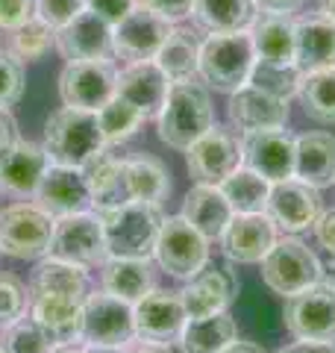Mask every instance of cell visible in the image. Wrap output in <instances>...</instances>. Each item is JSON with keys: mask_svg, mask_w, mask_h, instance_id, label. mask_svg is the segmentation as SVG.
<instances>
[{"mask_svg": "<svg viewBox=\"0 0 335 353\" xmlns=\"http://www.w3.org/2000/svg\"><path fill=\"white\" fill-rule=\"evenodd\" d=\"M212 127H215V106H212L209 85L200 77L171 83L162 112L156 115V130L165 145L174 150H188Z\"/></svg>", "mask_w": 335, "mask_h": 353, "instance_id": "6da1fadb", "label": "cell"}, {"mask_svg": "<svg viewBox=\"0 0 335 353\" xmlns=\"http://www.w3.org/2000/svg\"><path fill=\"white\" fill-rule=\"evenodd\" d=\"M256 65V48L250 30L241 32H209L200 41V62H197V77L209 88L223 94L238 92L241 85L250 83Z\"/></svg>", "mask_w": 335, "mask_h": 353, "instance_id": "7a4b0ae2", "label": "cell"}, {"mask_svg": "<svg viewBox=\"0 0 335 353\" xmlns=\"http://www.w3.org/2000/svg\"><path fill=\"white\" fill-rule=\"evenodd\" d=\"M44 150L50 157V165H68V168H85L100 150L106 148L103 132H100L97 112L88 109L62 106L44 124Z\"/></svg>", "mask_w": 335, "mask_h": 353, "instance_id": "3957f363", "label": "cell"}, {"mask_svg": "<svg viewBox=\"0 0 335 353\" xmlns=\"http://www.w3.org/2000/svg\"><path fill=\"white\" fill-rule=\"evenodd\" d=\"M106 236V253L121 259H153L165 215L156 203L130 201L124 206L100 212Z\"/></svg>", "mask_w": 335, "mask_h": 353, "instance_id": "277c9868", "label": "cell"}, {"mask_svg": "<svg viewBox=\"0 0 335 353\" xmlns=\"http://www.w3.org/2000/svg\"><path fill=\"white\" fill-rule=\"evenodd\" d=\"M262 280L279 297H292L297 292L323 280V265L315 250L303 245L297 236L276 239V245L262 259Z\"/></svg>", "mask_w": 335, "mask_h": 353, "instance_id": "5b68a950", "label": "cell"}, {"mask_svg": "<svg viewBox=\"0 0 335 353\" xmlns=\"http://www.w3.org/2000/svg\"><path fill=\"white\" fill-rule=\"evenodd\" d=\"M48 256L71 262V265H80V268H85V271L88 268H100V265L109 259L100 212L85 209V212L56 218Z\"/></svg>", "mask_w": 335, "mask_h": 353, "instance_id": "8992f818", "label": "cell"}, {"mask_svg": "<svg viewBox=\"0 0 335 353\" xmlns=\"http://www.w3.org/2000/svg\"><path fill=\"white\" fill-rule=\"evenodd\" d=\"M56 218L39 203H12L0 209V253L12 259L48 256Z\"/></svg>", "mask_w": 335, "mask_h": 353, "instance_id": "52a82bcc", "label": "cell"}, {"mask_svg": "<svg viewBox=\"0 0 335 353\" xmlns=\"http://www.w3.org/2000/svg\"><path fill=\"white\" fill-rule=\"evenodd\" d=\"M159 268L176 280H192L209 265V239L194 230L183 215L165 218L153 250Z\"/></svg>", "mask_w": 335, "mask_h": 353, "instance_id": "ba28073f", "label": "cell"}, {"mask_svg": "<svg viewBox=\"0 0 335 353\" xmlns=\"http://www.w3.org/2000/svg\"><path fill=\"white\" fill-rule=\"evenodd\" d=\"M283 324L292 339L335 341V283L318 280L309 289L285 297Z\"/></svg>", "mask_w": 335, "mask_h": 353, "instance_id": "9c48e42d", "label": "cell"}, {"mask_svg": "<svg viewBox=\"0 0 335 353\" xmlns=\"http://www.w3.org/2000/svg\"><path fill=\"white\" fill-rule=\"evenodd\" d=\"M118 92V68L112 59H77L59 74L62 106L97 112Z\"/></svg>", "mask_w": 335, "mask_h": 353, "instance_id": "30bf717a", "label": "cell"}, {"mask_svg": "<svg viewBox=\"0 0 335 353\" xmlns=\"http://www.w3.org/2000/svg\"><path fill=\"white\" fill-rule=\"evenodd\" d=\"M174 32V24L162 18L153 9L136 3L127 18H121L112 27V57L130 62H148L156 59V53L162 50V44Z\"/></svg>", "mask_w": 335, "mask_h": 353, "instance_id": "8fae6325", "label": "cell"}, {"mask_svg": "<svg viewBox=\"0 0 335 353\" xmlns=\"http://www.w3.org/2000/svg\"><path fill=\"white\" fill-rule=\"evenodd\" d=\"M185 165L194 183L221 185L232 171L241 168V141L232 130L215 124L185 150Z\"/></svg>", "mask_w": 335, "mask_h": 353, "instance_id": "7c38bea8", "label": "cell"}, {"mask_svg": "<svg viewBox=\"0 0 335 353\" xmlns=\"http://www.w3.org/2000/svg\"><path fill=\"white\" fill-rule=\"evenodd\" d=\"M136 336L132 303L109 292H88L83 303V341L88 345H130Z\"/></svg>", "mask_w": 335, "mask_h": 353, "instance_id": "4fadbf2b", "label": "cell"}, {"mask_svg": "<svg viewBox=\"0 0 335 353\" xmlns=\"http://www.w3.org/2000/svg\"><path fill=\"white\" fill-rule=\"evenodd\" d=\"M276 221L267 212L253 215H232L227 230L221 233V250L223 256L236 265H256L267 256V250L276 245Z\"/></svg>", "mask_w": 335, "mask_h": 353, "instance_id": "5bb4252c", "label": "cell"}, {"mask_svg": "<svg viewBox=\"0 0 335 353\" xmlns=\"http://www.w3.org/2000/svg\"><path fill=\"white\" fill-rule=\"evenodd\" d=\"M185 321H188V315L183 309L180 294L153 289L139 303H132V324H136V336L141 341L171 345V341L180 339Z\"/></svg>", "mask_w": 335, "mask_h": 353, "instance_id": "9a60e30c", "label": "cell"}, {"mask_svg": "<svg viewBox=\"0 0 335 353\" xmlns=\"http://www.w3.org/2000/svg\"><path fill=\"white\" fill-rule=\"evenodd\" d=\"M323 212L321 189L309 185L303 180H279L271 185V197H267V215L283 227L285 233H300V230L315 227V221Z\"/></svg>", "mask_w": 335, "mask_h": 353, "instance_id": "2e32d148", "label": "cell"}, {"mask_svg": "<svg viewBox=\"0 0 335 353\" xmlns=\"http://www.w3.org/2000/svg\"><path fill=\"white\" fill-rule=\"evenodd\" d=\"M241 165L279 183L294 176V136L288 130H262L241 139Z\"/></svg>", "mask_w": 335, "mask_h": 353, "instance_id": "e0dca14e", "label": "cell"}, {"mask_svg": "<svg viewBox=\"0 0 335 353\" xmlns=\"http://www.w3.org/2000/svg\"><path fill=\"white\" fill-rule=\"evenodd\" d=\"M180 301L188 318H206V315H218L227 312L230 303L236 301L238 294V277L236 271L230 268H206L194 274L192 280H185V285L180 292Z\"/></svg>", "mask_w": 335, "mask_h": 353, "instance_id": "ac0fdd59", "label": "cell"}, {"mask_svg": "<svg viewBox=\"0 0 335 353\" xmlns=\"http://www.w3.org/2000/svg\"><path fill=\"white\" fill-rule=\"evenodd\" d=\"M36 203L53 218H65V215L92 209V192H88V180L83 168L50 165L36 189Z\"/></svg>", "mask_w": 335, "mask_h": 353, "instance_id": "d6986e66", "label": "cell"}, {"mask_svg": "<svg viewBox=\"0 0 335 353\" xmlns=\"http://www.w3.org/2000/svg\"><path fill=\"white\" fill-rule=\"evenodd\" d=\"M227 115L232 130H238L241 136L262 132V130H279L288 124V101H279V97L247 83L238 92L230 94Z\"/></svg>", "mask_w": 335, "mask_h": 353, "instance_id": "ffe728a7", "label": "cell"}, {"mask_svg": "<svg viewBox=\"0 0 335 353\" xmlns=\"http://www.w3.org/2000/svg\"><path fill=\"white\" fill-rule=\"evenodd\" d=\"M56 50L62 59H112V24L92 9H83L71 24L56 30Z\"/></svg>", "mask_w": 335, "mask_h": 353, "instance_id": "44dd1931", "label": "cell"}, {"mask_svg": "<svg viewBox=\"0 0 335 353\" xmlns=\"http://www.w3.org/2000/svg\"><path fill=\"white\" fill-rule=\"evenodd\" d=\"M30 297V318L36 321L53 345H71L83 341V303L80 297H59V294H27Z\"/></svg>", "mask_w": 335, "mask_h": 353, "instance_id": "7402d4cb", "label": "cell"}, {"mask_svg": "<svg viewBox=\"0 0 335 353\" xmlns=\"http://www.w3.org/2000/svg\"><path fill=\"white\" fill-rule=\"evenodd\" d=\"M168 88L171 80L165 77V71L156 65V59L148 62H130L124 71H118V97H124L127 103H132L144 118H156L165 106Z\"/></svg>", "mask_w": 335, "mask_h": 353, "instance_id": "603a6c76", "label": "cell"}, {"mask_svg": "<svg viewBox=\"0 0 335 353\" xmlns=\"http://www.w3.org/2000/svg\"><path fill=\"white\" fill-rule=\"evenodd\" d=\"M92 192L94 212H112V209L130 203V185H127V157H118L109 148H103L83 168Z\"/></svg>", "mask_w": 335, "mask_h": 353, "instance_id": "cb8c5ba5", "label": "cell"}, {"mask_svg": "<svg viewBox=\"0 0 335 353\" xmlns=\"http://www.w3.org/2000/svg\"><path fill=\"white\" fill-rule=\"evenodd\" d=\"M294 65L303 74L335 68V21L323 12L297 18L294 27Z\"/></svg>", "mask_w": 335, "mask_h": 353, "instance_id": "d4e9b609", "label": "cell"}, {"mask_svg": "<svg viewBox=\"0 0 335 353\" xmlns=\"http://www.w3.org/2000/svg\"><path fill=\"white\" fill-rule=\"evenodd\" d=\"M48 168H50V157L44 145L18 139L6 157L0 159V189L18 197H30V194L36 197V189Z\"/></svg>", "mask_w": 335, "mask_h": 353, "instance_id": "484cf974", "label": "cell"}, {"mask_svg": "<svg viewBox=\"0 0 335 353\" xmlns=\"http://www.w3.org/2000/svg\"><path fill=\"white\" fill-rule=\"evenodd\" d=\"M294 176L315 189L335 183V136L332 132H303L294 139Z\"/></svg>", "mask_w": 335, "mask_h": 353, "instance_id": "4316f807", "label": "cell"}, {"mask_svg": "<svg viewBox=\"0 0 335 353\" xmlns=\"http://www.w3.org/2000/svg\"><path fill=\"white\" fill-rule=\"evenodd\" d=\"M100 285H103V292L121 297V301L139 303L144 294L156 289V268L150 259L109 256L100 265Z\"/></svg>", "mask_w": 335, "mask_h": 353, "instance_id": "83f0119b", "label": "cell"}, {"mask_svg": "<svg viewBox=\"0 0 335 353\" xmlns=\"http://www.w3.org/2000/svg\"><path fill=\"white\" fill-rule=\"evenodd\" d=\"M232 206L223 197L221 185H209V183H197L192 192L185 194L183 201V218L192 224L194 230H200L209 241H218L221 233L227 230V224L232 221Z\"/></svg>", "mask_w": 335, "mask_h": 353, "instance_id": "f1b7e54d", "label": "cell"}, {"mask_svg": "<svg viewBox=\"0 0 335 353\" xmlns=\"http://www.w3.org/2000/svg\"><path fill=\"white\" fill-rule=\"evenodd\" d=\"M294 27L297 18L288 12H259L250 27L256 59L288 65L294 62Z\"/></svg>", "mask_w": 335, "mask_h": 353, "instance_id": "f546056e", "label": "cell"}, {"mask_svg": "<svg viewBox=\"0 0 335 353\" xmlns=\"http://www.w3.org/2000/svg\"><path fill=\"white\" fill-rule=\"evenodd\" d=\"M27 294H59V297H88V274L80 265L44 256L30 277Z\"/></svg>", "mask_w": 335, "mask_h": 353, "instance_id": "4dcf8cb0", "label": "cell"}, {"mask_svg": "<svg viewBox=\"0 0 335 353\" xmlns=\"http://www.w3.org/2000/svg\"><path fill=\"white\" fill-rule=\"evenodd\" d=\"M192 15L206 32H241L253 27L259 6L256 0H197Z\"/></svg>", "mask_w": 335, "mask_h": 353, "instance_id": "1f68e13d", "label": "cell"}, {"mask_svg": "<svg viewBox=\"0 0 335 353\" xmlns=\"http://www.w3.org/2000/svg\"><path fill=\"white\" fill-rule=\"evenodd\" d=\"M232 339H238L236 321L227 312H218L206 318H188L176 341H180L183 353H218Z\"/></svg>", "mask_w": 335, "mask_h": 353, "instance_id": "d6a6232c", "label": "cell"}, {"mask_svg": "<svg viewBox=\"0 0 335 353\" xmlns=\"http://www.w3.org/2000/svg\"><path fill=\"white\" fill-rule=\"evenodd\" d=\"M271 185H274L271 180H265L262 174H256L247 165H241V168H236L221 183V192L230 201L236 215H253V212H267Z\"/></svg>", "mask_w": 335, "mask_h": 353, "instance_id": "836d02e7", "label": "cell"}, {"mask_svg": "<svg viewBox=\"0 0 335 353\" xmlns=\"http://www.w3.org/2000/svg\"><path fill=\"white\" fill-rule=\"evenodd\" d=\"M197 62H200V44L194 39V32L185 27H174V32L162 44V50L156 53V65L165 71L171 83L194 80Z\"/></svg>", "mask_w": 335, "mask_h": 353, "instance_id": "e575fe53", "label": "cell"}, {"mask_svg": "<svg viewBox=\"0 0 335 353\" xmlns=\"http://www.w3.org/2000/svg\"><path fill=\"white\" fill-rule=\"evenodd\" d=\"M127 185L130 197L141 203H156L159 206L168 192H171V180H168V168L156 157H127Z\"/></svg>", "mask_w": 335, "mask_h": 353, "instance_id": "d590c367", "label": "cell"}, {"mask_svg": "<svg viewBox=\"0 0 335 353\" xmlns=\"http://www.w3.org/2000/svg\"><path fill=\"white\" fill-rule=\"evenodd\" d=\"M297 97L303 103V112L312 121H318V124H335V68L303 74Z\"/></svg>", "mask_w": 335, "mask_h": 353, "instance_id": "8d00e7d4", "label": "cell"}, {"mask_svg": "<svg viewBox=\"0 0 335 353\" xmlns=\"http://www.w3.org/2000/svg\"><path fill=\"white\" fill-rule=\"evenodd\" d=\"M97 121H100V132H103L106 148H115V145H124L127 139L136 136L139 127L148 118H144L132 103H127L124 97L115 94L106 106L97 109Z\"/></svg>", "mask_w": 335, "mask_h": 353, "instance_id": "74e56055", "label": "cell"}, {"mask_svg": "<svg viewBox=\"0 0 335 353\" xmlns=\"http://www.w3.org/2000/svg\"><path fill=\"white\" fill-rule=\"evenodd\" d=\"M300 83H303V71H300L294 62L279 65V62L256 59L253 74H250V85L279 97V101H292V97H297Z\"/></svg>", "mask_w": 335, "mask_h": 353, "instance_id": "f35d334b", "label": "cell"}, {"mask_svg": "<svg viewBox=\"0 0 335 353\" xmlns=\"http://www.w3.org/2000/svg\"><path fill=\"white\" fill-rule=\"evenodd\" d=\"M53 44H56V30L50 24H44L41 18H30L24 27L9 32L6 53H12L18 62H36L48 57Z\"/></svg>", "mask_w": 335, "mask_h": 353, "instance_id": "ab89813d", "label": "cell"}, {"mask_svg": "<svg viewBox=\"0 0 335 353\" xmlns=\"http://www.w3.org/2000/svg\"><path fill=\"white\" fill-rule=\"evenodd\" d=\"M0 345H3L6 353H50L53 341L27 312L9 330H3V341H0Z\"/></svg>", "mask_w": 335, "mask_h": 353, "instance_id": "60d3db41", "label": "cell"}, {"mask_svg": "<svg viewBox=\"0 0 335 353\" xmlns=\"http://www.w3.org/2000/svg\"><path fill=\"white\" fill-rule=\"evenodd\" d=\"M30 309V297L24 283L12 274H0V330H9L18 318H24Z\"/></svg>", "mask_w": 335, "mask_h": 353, "instance_id": "b9f144b4", "label": "cell"}, {"mask_svg": "<svg viewBox=\"0 0 335 353\" xmlns=\"http://www.w3.org/2000/svg\"><path fill=\"white\" fill-rule=\"evenodd\" d=\"M24 94V68L12 53L0 50V109H9Z\"/></svg>", "mask_w": 335, "mask_h": 353, "instance_id": "7bdbcfd3", "label": "cell"}, {"mask_svg": "<svg viewBox=\"0 0 335 353\" xmlns=\"http://www.w3.org/2000/svg\"><path fill=\"white\" fill-rule=\"evenodd\" d=\"M83 9H85V0H36V18H41L53 30H62L65 24H71Z\"/></svg>", "mask_w": 335, "mask_h": 353, "instance_id": "ee69618b", "label": "cell"}, {"mask_svg": "<svg viewBox=\"0 0 335 353\" xmlns=\"http://www.w3.org/2000/svg\"><path fill=\"white\" fill-rule=\"evenodd\" d=\"M36 18V0H0V30L12 32Z\"/></svg>", "mask_w": 335, "mask_h": 353, "instance_id": "f6af8a7d", "label": "cell"}, {"mask_svg": "<svg viewBox=\"0 0 335 353\" xmlns=\"http://www.w3.org/2000/svg\"><path fill=\"white\" fill-rule=\"evenodd\" d=\"M136 3L153 9V12H159L162 18L171 21V24H180V21L192 18L197 0H136Z\"/></svg>", "mask_w": 335, "mask_h": 353, "instance_id": "bcb514c9", "label": "cell"}, {"mask_svg": "<svg viewBox=\"0 0 335 353\" xmlns=\"http://www.w3.org/2000/svg\"><path fill=\"white\" fill-rule=\"evenodd\" d=\"M136 6V0H85V9H92L94 15H100L106 24L115 27L121 18H127Z\"/></svg>", "mask_w": 335, "mask_h": 353, "instance_id": "7dc6e473", "label": "cell"}, {"mask_svg": "<svg viewBox=\"0 0 335 353\" xmlns=\"http://www.w3.org/2000/svg\"><path fill=\"white\" fill-rule=\"evenodd\" d=\"M315 239L318 245L329 253V256H335V209H327V212H321V218L315 221Z\"/></svg>", "mask_w": 335, "mask_h": 353, "instance_id": "c3c4849f", "label": "cell"}, {"mask_svg": "<svg viewBox=\"0 0 335 353\" xmlns=\"http://www.w3.org/2000/svg\"><path fill=\"white\" fill-rule=\"evenodd\" d=\"M15 141H18V121L12 118L9 109H0V159L6 157Z\"/></svg>", "mask_w": 335, "mask_h": 353, "instance_id": "681fc988", "label": "cell"}, {"mask_svg": "<svg viewBox=\"0 0 335 353\" xmlns=\"http://www.w3.org/2000/svg\"><path fill=\"white\" fill-rule=\"evenodd\" d=\"M276 353H335V341H303V339H294L292 345L279 347Z\"/></svg>", "mask_w": 335, "mask_h": 353, "instance_id": "f907efd6", "label": "cell"}, {"mask_svg": "<svg viewBox=\"0 0 335 353\" xmlns=\"http://www.w3.org/2000/svg\"><path fill=\"white\" fill-rule=\"evenodd\" d=\"M306 0H256V6H259V12H288L292 15L294 9H300Z\"/></svg>", "mask_w": 335, "mask_h": 353, "instance_id": "816d5d0a", "label": "cell"}, {"mask_svg": "<svg viewBox=\"0 0 335 353\" xmlns=\"http://www.w3.org/2000/svg\"><path fill=\"white\" fill-rule=\"evenodd\" d=\"M218 353H265L259 345H253V341H241V339H232L227 347H221Z\"/></svg>", "mask_w": 335, "mask_h": 353, "instance_id": "f5cc1de1", "label": "cell"}, {"mask_svg": "<svg viewBox=\"0 0 335 353\" xmlns=\"http://www.w3.org/2000/svg\"><path fill=\"white\" fill-rule=\"evenodd\" d=\"M83 353H127V345H83Z\"/></svg>", "mask_w": 335, "mask_h": 353, "instance_id": "db71d44e", "label": "cell"}, {"mask_svg": "<svg viewBox=\"0 0 335 353\" xmlns=\"http://www.w3.org/2000/svg\"><path fill=\"white\" fill-rule=\"evenodd\" d=\"M127 353H174L168 345H153V341H141V345H136L132 350H127Z\"/></svg>", "mask_w": 335, "mask_h": 353, "instance_id": "11a10c76", "label": "cell"}, {"mask_svg": "<svg viewBox=\"0 0 335 353\" xmlns=\"http://www.w3.org/2000/svg\"><path fill=\"white\" fill-rule=\"evenodd\" d=\"M50 353H83V345H77V341H71V345H53Z\"/></svg>", "mask_w": 335, "mask_h": 353, "instance_id": "9f6ffc18", "label": "cell"}, {"mask_svg": "<svg viewBox=\"0 0 335 353\" xmlns=\"http://www.w3.org/2000/svg\"><path fill=\"white\" fill-rule=\"evenodd\" d=\"M321 12L335 21V0H321Z\"/></svg>", "mask_w": 335, "mask_h": 353, "instance_id": "6f0895ef", "label": "cell"}, {"mask_svg": "<svg viewBox=\"0 0 335 353\" xmlns=\"http://www.w3.org/2000/svg\"><path fill=\"white\" fill-rule=\"evenodd\" d=\"M0 353H6V350H3V345H0Z\"/></svg>", "mask_w": 335, "mask_h": 353, "instance_id": "680465c9", "label": "cell"}]
</instances>
